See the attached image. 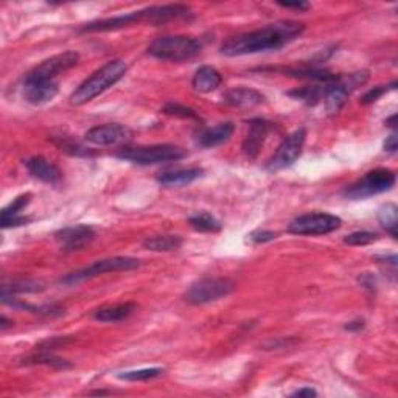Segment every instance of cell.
I'll list each match as a JSON object with an SVG mask.
<instances>
[{"mask_svg": "<svg viewBox=\"0 0 398 398\" xmlns=\"http://www.w3.org/2000/svg\"><path fill=\"white\" fill-rule=\"evenodd\" d=\"M304 30V24L299 22H275L260 30L229 38L221 46V53L226 56H243L267 50H279L288 46L294 39H297Z\"/></svg>", "mask_w": 398, "mask_h": 398, "instance_id": "6da1fadb", "label": "cell"}, {"mask_svg": "<svg viewBox=\"0 0 398 398\" xmlns=\"http://www.w3.org/2000/svg\"><path fill=\"white\" fill-rule=\"evenodd\" d=\"M192 17V10L187 5H163V6H150L141 11H133L122 16L109 17V19H101L86 24L81 31L98 33V31H112L120 30L125 27H131L136 24L150 22L153 25H162L171 21L179 19H190Z\"/></svg>", "mask_w": 398, "mask_h": 398, "instance_id": "7a4b0ae2", "label": "cell"}, {"mask_svg": "<svg viewBox=\"0 0 398 398\" xmlns=\"http://www.w3.org/2000/svg\"><path fill=\"white\" fill-rule=\"evenodd\" d=\"M126 71L128 66L123 59H112V61L100 67L88 80L78 86L76 91L71 95V103L73 106H81L97 98L100 93L108 91L122 80Z\"/></svg>", "mask_w": 398, "mask_h": 398, "instance_id": "3957f363", "label": "cell"}, {"mask_svg": "<svg viewBox=\"0 0 398 398\" xmlns=\"http://www.w3.org/2000/svg\"><path fill=\"white\" fill-rule=\"evenodd\" d=\"M201 41L193 36H162L153 41L148 55L160 61L183 63L201 53Z\"/></svg>", "mask_w": 398, "mask_h": 398, "instance_id": "277c9868", "label": "cell"}, {"mask_svg": "<svg viewBox=\"0 0 398 398\" xmlns=\"http://www.w3.org/2000/svg\"><path fill=\"white\" fill-rule=\"evenodd\" d=\"M118 159L128 160L137 165H155V163L176 162L187 158V151L180 146L163 143L151 146H136V148H122L116 153Z\"/></svg>", "mask_w": 398, "mask_h": 398, "instance_id": "5b68a950", "label": "cell"}, {"mask_svg": "<svg viewBox=\"0 0 398 398\" xmlns=\"http://www.w3.org/2000/svg\"><path fill=\"white\" fill-rule=\"evenodd\" d=\"M141 266V262L133 257H111V258H103L92 263L88 267H83L80 271H75L67 274L61 279V283L66 287H73L86 280H91L93 277H98L106 272H122V271H133L136 267Z\"/></svg>", "mask_w": 398, "mask_h": 398, "instance_id": "8992f818", "label": "cell"}, {"mask_svg": "<svg viewBox=\"0 0 398 398\" xmlns=\"http://www.w3.org/2000/svg\"><path fill=\"white\" fill-rule=\"evenodd\" d=\"M233 290H235V283L230 279H224V277H207V279L193 283L192 287L185 291L184 299L192 305H204L229 296Z\"/></svg>", "mask_w": 398, "mask_h": 398, "instance_id": "52a82bcc", "label": "cell"}, {"mask_svg": "<svg viewBox=\"0 0 398 398\" xmlns=\"http://www.w3.org/2000/svg\"><path fill=\"white\" fill-rule=\"evenodd\" d=\"M395 185V173L387 168H375L366 173L358 183L345 188L344 196L349 199H364L389 192Z\"/></svg>", "mask_w": 398, "mask_h": 398, "instance_id": "ba28073f", "label": "cell"}, {"mask_svg": "<svg viewBox=\"0 0 398 398\" xmlns=\"http://www.w3.org/2000/svg\"><path fill=\"white\" fill-rule=\"evenodd\" d=\"M341 218L332 213H305L292 220L288 230L294 235H327L341 228Z\"/></svg>", "mask_w": 398, "mask_h": 398, "instance_id": "9c48e42d", "label": "cell"}, {"mask_svg": "<svg viewBox=\"0 0 398 398\" xmlns=\"http://www.w3.org/2000/svg\"><path fill=\"white\" fill-rule=\"evenodd\" d=\"M307 141V129L305 128H299L297 131H294L292 134H290L285 141L279 145V148L275 150V153L272 154V158L267 160L266 168L275 173L291 167L294 162H296L302 150H304V145Z\"/></svg>", "mask_w": 398, "mask_h": 398, "instance_id": "30bf717a", "label": "cell"}, {"mask_svg": "<svg viewBox=\"0 0 398 398\" xmlns=\"http://www.w3.org/2000/svg\"><path fill=\"white\" fill-rule=\"evenodd\" d=\"M80 61V55L75 51H64L42 61L25 75L29 80H56L58 75L71 71Z\"/></svg>", "mask_w": 398, "mask_h": 398, "instance_id": "8fae6325", "label": "cell"}, {"mask_svg": "<svg viewBox=\"0 0 398 398\" xmlns=\"http://www.w3.org/2000/svg\"><path fill=\"white\" fill-rule=\"evenodd\" d=\"M133 138V131L120 123H106L93 126L86 133V141L97 146H109L126 143Z\"/></svg>", "mask_w": 398, "mask_h": 398, "instance_id": "7c38bea8", "label": "cell"}, {"mask_svg": "<svg viewBox=\"0 0 398 398\" xmlns=\"http://www.w3.org/2000/svg\"><path fill=\"white\" fill-rule=\"evenodd\" d=\"M59 91L56 80H29L24 78V98L30 105L42 106L51 101Z\"/></svg>", "mask_w": 398, "mask_h": 398, "instance_id": "4fadbf2b", "label": "cell"}, {"mask_svg": "<svg viewBox=\"0 0 398 398\" xmlns=\"http://www.w3.org/2000/svg\"><path fill=\"white\" fill-rule=\"evenodd\" d=\"M55 238L59 246L63 248V250H66V252H73V250H80L86 246H89L95 238V232L91 226L80 224V226L66 228L56 232Z\"/></svg>", "mask_w": 398, "mask_h": 398, "instance_id": "5bb4252c", "label": "cell"}, {"mask_svg": "<svg viewBox=\"0 0 398 398\" xmlns=\"http://www.w3.org/2000/svg\"><path fill=\"white\" fill-rule=\"evenodd\" d=\"M233 131H235V126L230 122H223L215 126L201 128L195 133V142L198 146H201V148H213V146L228 142Z\"/></svg>", "mask_w": 398, "mask_h": 398, "instance_id": "9a60e30c", "label": "cell"}, {"mask_svg": "<svg viewBox=\"0 0 398 398\" xmlns=\"http://www.w3.org/2000/svg\"><path fill=\"white\" fill-rule=\"evenodd\" d=\"M271 129H272V125L270 122H266V120H263V118L249 120V133L243 143V151L249 159L257 158L266 141V136L270 134Z\"/></svg>", "mask_w": 398, "mask_h": 398, "instance_id": "2e32d148", "label": "cell"}, {"mask_svg": "<svg viewBox=\"0 0 398 398\" xmlns=\"http://www.w3.org/2000/svg\"><path fill=\"white\" fill-rule=\"evenodd\" d=\"M25 165H27L30 175L33 178L42 180V183L51 184V185H56L61 183L63 171L59 170L53 162L47 160L46 158H42V155H34V158H30L27 162H25Z\"/></svg>", "mask_w": 398, "mask_h": 398, "instance_id": "e0dca14e", "label": "cell"}, {"mask_svg": "<svg viewBox=\"0 0 398 398\" xmlns=\"http://www.w3.org/2000/svg\"><path fill=\"white\" fill-rule=\"evenodd\" d=\"M224 103L233 108H255L265 103L263 95L250 88H235L224 93Z\"/></svg>", "mask_w": 398, "mask_h": 398, "instance_id": "ac0fdd59", "label": "cell"}, {"mask_svg": "<svg viewBox=\"0 0 398 398\" xmlns=\"http://www.w3.org/2000/svg\"><path fill=\"white\" fill-rule=\"evenodd\" d=\"M137 305L134 302H123V304H114V305H105L93 311V317L100 322H120L125 321L134 311Z\"/></svg>", "mask_w": 398, "mask_h": 398, "instance_id": "d6986e66", "label": "cell"}, {"mask_svg": "<svg viewBox=\"0 0 398 398\" xmlns=\"http://www.w3.org/2000/svg\"><path fill=\"white\" fill-rule=\"evenodd\" d=\"M221 83H223L221 73L212 66L199 67L195 72L193 80H192L193 89L201 93H209V92L216 91L221 86Z\"/></svg>", "mask_w": 398, "mask_h": 398, "instance_id": "ffe728a7", "label": "cell"}, {"mask_svg": "<svg viewBox=\"0 0 398 398\" xmlns=\"http://www.w3.org/2000/svg\"><path fill=\"white\" fill-rule=\"evenodd\" d=\"M201 175H203V170L196 168V167L195 168H178V170L160 173V175L158 176V180L165 187H180V185L192 184L193 180L201 178Z\"/></svg>", "mask_w": 398, "mask_h": 398, "instance_id": "44dd1931", "label": "cell"}, {"mask_svg": "<svg viewBox=\"0 0 398 398\" xmlns=\"http://www.w3.org/2000/svg\"><path fill=\"white\" fill-rule=\"evenodd\" d=\"M183 246V238L178 235H158L143 241V248L154 252H171Z\"/></svg>", "mask_w": 398, "mask_h": 398, "instance_id": "7402d4cb", "label": "cell"}, {"mask_svg": "<svg viewBox=\"0 0 398 398\" xmlns=\"http://www.w3.org/2000/svg\"><path fill=\"white\" fill-rule=\"evenodd\" d=\"M325 91H327V84H317V86H307V88L291 91L288 92V95L296 100H302L304 103H307L308 106H316L319 101L324 100Z\"/></svg>", "mask_w": 398, "mask_h": 398, "instance_id": "603a6c76", "label": "cell"}, {"mask_svg": "<svg viewBox=\"0 0 398 398\" xmlns=\"http://www.w3.org/2000/svg\"><path fill=\"white\" fill-rule=\"evenodd\" d=\"M190 226L195 230L199 232H220L221 230V223L215 218L213 215L207 212H198L196 215L190 216Z\"/></svg>", "mask_w": 398, "mask_h": 398, "instance_id": "cb8c5ba5", "label": "cell"}, {"mask_svg": "<svg viewBox=\"0 0 398 398\" xmlns=\"http://www.w3.org/2000/svg\"><path fill=\"white\" fill-rule=\"evenodd\" d=\"M378 221L382 226L391 233L392 238H397V228H398V209L397 205L389 203L383 205L378 210Z\"/></svg>", "mask_w": 398, "mask_h": 398, "instance_id": "d4e9b609", "label": "cell"}, {"mask_svg": "<svg viewBox=\"0 0 398 398\" xmlns=\"http://www.w3.org/2000/svg\"><path fill=\"white\" fill-rule=\"evenodd\" d=\"M163 374V369L160 367H153V369H141V370H129L122 372L117 377L125 382H146V379L158 378Z\"/></svg>", "mask_w": 398, "mask_h": 398, "instance_id": "484cf974", "label": "cell"}, {"mask_svg": "<svg viewBox=\"0 0 398 398\" xmlns=\"http://www.w3.org/2000/svg\"><path fill=\"white\" fill-rule=\"evenodd\" d=\"M31 201V193H25L17 196L16 199H13V203L8 204L5 209L2 210V216H0V221H6L10 218H14V216H21V212L27 207Z\"/></svg>", "mask_w": 398, "mask_h": 398, "instance_id": "4316f807", "label": "cell"}, {"mask_svg": "<svg viewBox=\"0 0 398 398\" xmlns=\"http://www.w3.org/2000/svg\"><path fill=\"white\" fill-rule=\"evenodd\" d=\"M378 240V235L374 232H369V230H359V232H353L350 235H347L344 238V243L345 245H350V246H367L370 243H374V241Z\"/></svg>", "mask_w": 398, "mask_h": 398, "instance_id": "83f0119b", "label": "cell"}, {"mask_svg": "<svg viewBox=\"0 0 398 398\" xmlns=\"http://www.w3.org/2000/svg\"><path fill=\"white\" fill-rule=\"evenodd\" d=\"M44 287L39 282L33 280H22V282H14L11 287H4L2 294H14V292H38L42 291Z\"/></svg>", "mask_w": 398, "mask_h": 398, "instance_id": "f1b7e54d", "label": "cell"}, {"mask_svg": "<svg viewBox=\"0 0 398 398\" xmlns=\"http://www.w3.org/2000/svg\"><path fill=\"white\" fill-rule=\"evenodd\" d=\"M29 361L30 362H39V364H47V366H51V367H58V369L71 367L64 359L55 357V354L50 353V352H44V353H41V354H34V357H31Z\"/></svg>", "mask_w": 398, "mask_h": 398, "instance_id": "f546056e", "label": "cell"}, {"mask_svg": "<svg viewBox=\"0 0 398 398\" xmlns=\"http://www.w3.org/2000/svg\"><path fill=\"white\" fill-rule=\"evenodd\" d=\"M162 111L168 116H175V117H180V118H198V114L192 108L179 105V103H167Z\"/></svg>", "mask_w": 398, "mask_h": 398, "instance_id": "4dcf8cb0", "label": "cell"}, {"mask_svg": "<svg viewBox=\"0 0 398 398\" xmlns=\"http://www.w3.org/2000/svg\"><path fill=\"white\" fill-rule=\"evenodd\" d=\"M395 86H397L395 81L391 86H377V88L364 93V97L361 98V105H372V103H375L379 97H383L386 92L395 89Z\"/></svg>", "mask_w": 398, "mask_h": 398, "instance_id": "1f68e13d", "label": "cell"}, {"mask_svg": "<svg viewBox=\"0 0 398 398\" xmlns=\"http://www.w3.org/2000/svg\"><path fill=\"white\" fill-rule=\"evenodd\" d=\"M275 237H277V233L270 232V230H255L250 233L249 240L252 241L254 245H263V243H267V241L275 240Z\"/></svg>", "mask_w": 398, "mask_h": 398, "instance_id": "d6a6232c", "label": "cell"}, {"mask_svg": "<svg viewBox=\"0 0 398 398\" xmlns=\"http://www.w3.org/2000/svg\"><path fill=\"white\" fill-rule=\"evenodd\" d=\"M280 6L287 8V10H297V11H307L311 8V4L308 2H297V4H285V2H279Z\"/></svg>", "mask_w": 398, "mask_h": 398, "instance_id": "836d02e7", "label": "cell"}, {"mask_svg": "<svg viewBox=\"0 0 398 398\" xmlns=\"http://www.w3.org/2000/svg\"><path fill=\"white\" fill-rule=\"evenodd\" d=\"M397 136L395 134H391L387 138H386V142H384V151L387 153H395L397 151Z\"/></svg>", "mask_w": 398, "mask_h": 398, "instance_id": "e575fe53", "label": "cell"}, {"mask_svg": "<svg viewBox=\"0 0 398 398\" xmlns=\"http://www.w3.org/2000/svg\"><path fill=\"white\" fill-rule=\"evenodd\" d=\"M292 397H317V392L313 387H302L292 394Z\"/></svg>", "mask_w": 398, "mask_h": 398, "instance_id": "d590c367", "label": "cell"}, {"mask_svg": "<svg viewBox=\"0 0 398 398\" xmlns=\"http://www.w3.org/2000/svg\"><path fill=\"white\" fill-rule=\"evenodd\" d=\"M362 327H364V321H354V322H350V324L345 325V330L357 332V330H361Z\"/></svg>", "mask_w": 398, "mask_h": 398, "instance_id": "8d00e7d4", "label": "cell"}, {"mask_svg": "<svg viewBox=\"0 0 398 398\" xmlns=\"http://www.w3.org/2000/svg\"><path fill=\"white\" fill-rule=\"evenodd\" d=\"M395 120H397V116H392L391 118H387V120H386V126H389V128H395Z\"/></svg>", "mask_w": 398, "mask_h": 398, "instance_id": "74e56055", "label": "cell"}, {"mask_svg": "<svg viewBox=\"0 0 398 398\" xmlns=\"http://www.w3.org/2000/svg\"><path fill=\"white\" fill-rule=\"evenodd\" d=\"M0 322H2V330H5V328H6L8 325L13 324V322H10V321H6V317H5V316H2V321H0Z\"/></svg>", "mask_w": 398, "mask_h": 398, "instance_id": "f35d334b", "label": "cell"}, {"mask_svg": "<svg viewBox=\"0 0 398 398\" xmlns=\"http://www.w3.org/2000/svg\"><path fill=\"white\" fill-rule=\"evenodd\" d=\"M108 394H111V392H108V391H95V392H92V395H108Z\"/></svg>", "mask_w": 398, "mask_h": 398, "instance_id": "ab89813d", "label": "cell"}]
</instances>
